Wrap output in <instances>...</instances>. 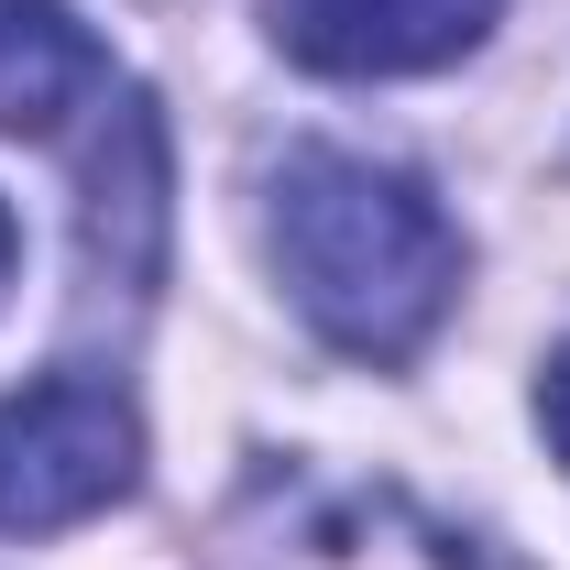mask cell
<instances>
[{
    "mask_svg": "<svg viewBox=\"0 0 570 570\" xmlns=\"http://www.w3.org/2000/svg\"><path fill=\"white\" fill-rule=\"evenodd\" d=\"M132 472H142V428L110 384L45 373V384L0 395V527L11 538H45V527L121 504Z\"/></svg>",
    "mask_w": 570,
    "mask_h": 570,
    "instance_id": "7a4b0ae2",
    "label": "cell"
},
{
    "mask_svg": "<svg viewBox=\"0 0 570 570\" xmlns=\"http://www.w3.org/2000/svg\"><path fill=\"white\" fill-rule=\"evenodd\" d=\"M264 242L296 318L352 362H406L461 296V230L439 219L417 176L373 154H285L264 187Z\"/></svg>",
    "mask_w": 570,
    "mask_h": 570,
    "instance_id": "6da1fadb",
    "label": "cell"
},
{
    "mask_svg": "<svg viewBox=\"0 0 570 570\" xmlns=\"http://www.w3.org/2000/svg\"><path fill=\"white\" fill-rule=\"evenodd\" d=\"M253 570H515L472 527L428 515L406 483H285L264 504Z\"/></svg>",
    "mask_w": 570,
    "mask_h": 570,
    "instance_id": "3957f363",
    "label": "cell"
},
{
    "mask_svg": "<svg viewBox=\"0 0 570 570\" xmlns=\"http://www.w3.org/2000/svg\"><path fill=\"white\" fill-rule=\"evenodd\" d=\"M504 0H264L275 45L318 77H417L494 33Z\"/></svg>",
    "mask_w": 570,
    "mask_h": 570,
    "instance_id": "277c9868",
    "label": "cell"
},
{
    "mask_svg": "<svg viewBox=\"0 0 570 570\" xmlns=\"http://www.w3.org/2000/svg\"><path fill=\"white\" fill-rule=\"evenodd\" d=\"M538 417H549V439H560V461H570V352L549 362V384H538Z\"/></svg>",
    "mask_w": 570,
    "mask_h": 570,
    "instance_id": "8992f818",
    "label": "cell"
},
{
    "mask_svg": "<svg viewBox=\"0 0 570 570\" xmlns=\"http://www.w3.org/2000/svg\"><path fill=\"white\" fill-rule=\"evenodd\" d=\"M11 253H22V230H11V209H0V296H11Z\"/></svg>",
    "mask_w": 570,
    "mask_h": 570,
    "instance_id": "52a82bcc",
    "label": "cell"
},
{
    "mask_svg": "<svg viewBox=\"0 0 570 570\" xmlns=\"http://www.w3.org/2000/svg\"><path fill=\"white\" fill-rule=\"evenodd\" d=\"M110 99V56L67 0H0V132H67Z\"/></svg>",
    "mask_w": 570,
    "mask_h": 570,
    "instance_id": "5b68a950",
    "label": "cell"
}]
</instances>
